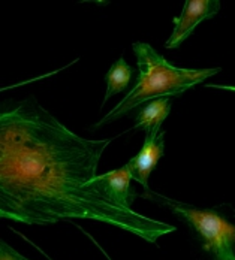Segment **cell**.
<instances>
[{"instance_id": "cell-11", "label": "cell", "mask_w": 235, "mask_h": 260, "mask_svg": "<svg viewBox=\"0 0 235 260\" xmlns=\"http://www.w3.org/2000/svg\"><path fill=\"white\" fill-rule=\"evenodd\" d=\"M105 254H106V253H105ZM106 257H108V254H106ZM108 260H111V259H109V257H108Z\"/></svg>"}, {"instance_id": "cell-2", "label": "cell", "mask_w": 235, "mask_h": 260, "mask_svg": "<svg viewBox=\"0 0 235 260\" xmlns=\"http://www.w3.org/2000/svg\"><path fill=\"white\" fill-rule=\"evenodd\" d=\"M133 52L138 63V78L125 99L115 105L104 118L93 126L99 129L108 123L119 120L131 112L138 105L169 96H180L192 87L207 81L220 72V68L210 69H184L171 64L156 50L144 42H135Z\"/></svg>"}, {"instance_id": "cell-10", "label": "cell", "mask_w": 235, "mask_h": 260, "mask_svg": "<svg viewBox=\"0 0 235 260\" xmlns=\"http://www.w3.org/2000/svg\"><path fill=\"white\" fill-rule=\"evenodd\" d=\"M207 87H210V88H217V90H226V91H234V93H235V87H234V85H220V84H207Z\"/></svg>"}, {"instance_id": "cell-3", "label": "cell", "mask_w": 235, "mask_h": 260, "mask_svg": "<svg viewBox=\"0 0 235 260\" xmlns=\"http://www.w3.org/2000/svg\"><path fill=\"white\" fill-rule=\"evenodd\" d=\"M144 198L153 199L171 209L196 235L202 250L211 260H235V224L217 211L195 208L150 190H147Z\"/></svg>"}, {"instance_id": "cell-4", "label": "cell", "mask_w": 235, "mask_h": 260, "mask_svg": "<svg viewBox=\"0 0 235 260\" xmlns=\"http://www.w3.org/2000/svg\"><path fill=\"white\" fill-rule=\"evenodd\" d=\"M219 0H186L182 15L174 18V31L166 41V47L169 50L179 48L193 33L198 24L213 18L219 14Z\"/></svg>"}, {"instance_id": "cell-1", "label": "cell", "mask_w": 235, "mask_h": 260, "mask_svg": "<svg viewBox=\"0 0 235 260\" xmlns=\"http://www.w3.org/2000/svg\"><path fill=\"white\" fill-rule=\"evenodd\" d=\"M111 139H84L35 99L0 112V217L24 224L96 220L156 242L175 226L126 209L93 187Z\"/></svg>"}, {"instance_id": "cell-8", "label": "cell", "mask_w": 235, "mask_h": 260, "mask_svg": "<svg viewBox=\"0 0 235 260\" xmlns=\"http://www.w3.org/2000/svg\"><path fill=\"white\" fill-rule=\"evenodd\" d=\"M133 71L132 68L126 63V60L123 57H120L108 71V74L105 75L106 81V93L104 98V105L108 102L109 98L115 96L117 93H122L128 88L129 82H131Z\"/></svg>"}, {"instance_id": "cell-9", "label": "cell", "mask_w": 235, "mask_h": 260, "mask_svg": "<svg viewBox=\"0 0 235 260\" xmlns=\"http://www.w3.org/2000/svg\"><path fill=\"white\" fill-rule=\"evenodd\" d=\"M0 260H30L21 256L12 247H9L5 241H0Z\"/></svg>"}, {"instance_id": "cell-7", "label": "cell", "mask_w": 235, "mask_h": 260, "mask_svg": "<svg viewBox=\"0 0 235 260\" xmlns=\"http://www.w3.org/2000/svg\"><path fill=\"white\" fill-rule=\"evenodd\" d=\"M171 105L172 104H171L169 98L155 99V101L149 102L136 114L133 129L144 130L145 135L159 133L162 123L166 120V117L171 112Z\"/></svg>"}, {"instance_id": "cell-5", "label": "cell", "mask_w": 235, "mask_h": 260, "mask_svg": "<svg viewBox=\"0 0 235 260\" xmlns=\"http://www.w3.org/2000/svg\"><path fill=\"white\" fill-rule=\"evenodd\" d=\"M131 181L132 171L129 163H128L122 169H115V171H111L104 175H98L92 181V184L111 202H114L123 208L132 209V204H133L136 194L131 188Z\"/></svg>"}, {"instance_id": "cell-6", "label": "cell", "mask_w": 235, "mask_h": 260, "mask_svg": "<svg viewBox=\"0 0 235 260\" xmlns=\"http://www.w3.org/2000/svg\"><path fill=\"white\" fill-rule=\"evenodd\" d=\"M163 151H165V132L160 130L159 133L145 135V141L141 151L129 160L132 178L139 182L141 185H144L145 190H149V177L156 168L160 157L163 156Z\"/></svg>"}]
</instances>
